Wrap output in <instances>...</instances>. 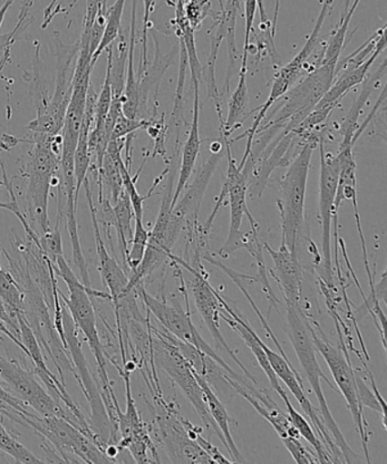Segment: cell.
<instances>
[{
	"label": "cell",
	"mask_w": 387,
	"mask_h": 464,
	"mask_svg": "<svg viewBox=\"0 0 387 464\" xmlns=\"http://www.w3.org/2000/svg\"><path fill=\"white\" fill-rule=\"evenodd\" d=\"M155 5L156 0H143L145 14H143L141 60L140 66H139L138 79L140 78L143 72L148 69V29H150V15L155 10Z\"/></svg>",
	"instance_id": "35"
},
{
	"label": "cell",
	"mask_w": 387,
	"mask_h": 464,
	"mask_svg": "<svg viewBox=\"0 0 387 464\" xmlns=\"http://www.w3.org/2000/svg\"><path fill=\"white\" fill-rule=\"evenodd\" d=\"M61 304L63 328H64L67 350H69L72 362H73L74 377L78 381L90 408H92V423L90 425H92L99 444L105 452V448L110 443L112 436L110 417H108L105 403H103L101 387L93 380L92 372H90L89 363L84 357L78 327H76L73 318H72L69 310L65 309L62 301Z\"/></svg>",
	"instance_id": "8"
},
{
	"label": "cell",
	"mask_w": 387,
	"mask_h": 464,
	"mask_svg": "<svg viewBox=\"0 0 387 464\" xmlns=\"http://www.w3.org/2000/svg\"><path fill=\"white\" fill-rule=\"evenodd\" d=\"M209 149L211 153H220L223 150V142L214 141L210 144Z\"/></svg>",
	"instance_id": "40"
},
{
	"label": "cell",
	"mask_w": 387,
	"mask_h": 464,
	"mask_svg": "<svg viewBox=\"0 0 387 464\" xmlns=\"http://www.w3.org/2000/svg\"><path fill=\"white\" fill-rule=\"evenodd\" d=\"M312 336L314 348L319 351V353L325 359L328 368H330L333 378H334L335 384L339 387L341 394L343 395L346 404H348L351 414H353L355 427L362 436L364 455H366L367 462L369 459L368 452V432L367 422L364 420L363 409L359 403L357 381H355V373L349 360L345 355L341 353V350L332 345L330 342L324 337L318 336L312 327Z\"/></svg>",
	"instance_id": "12"
},
{
	"label": "cell",
	"mask_w": 387,
	"mask_h": 464,
	"mask_svg": "<svg viewBox=\"0 0 387 464\" xmlns=\"http://www.w3.org/2000/svg\"><path fill=\"white\" fill-rule=\"evenodd\" d=\"M170 258L177 260L178 263L183 265L189 272L195 275L196 279L192 283V292L193 295H195L196 306L198 312L200 313L202 319H204V323L206 324L207 328H208L211 336H213L216 343H218V348L227 351L229 357H231L234 362H237V366L242 369L243 372H245V375L247 377V380H250L256 385L254 376L250 375L249 372L247 371V368L243 366L240 360L237 359L236 353H233L232 349L229 348V345L227 343V341H225L222 333H220L219 317L220 310H222L223 305V297L209 285L208 281H207L204 276V269L201 268L199 272V270L192 267V266L187 265L186 261L177 258V256H174L173 255H170L169 259Z\"/></svg>",
	"instance_id": "15"
},
{
	"label": "cell",
	"mask_w": 387,
	"mask_h": 464,
	"mask_svg": "<svg viewBox=\"0 0 387 464\" xmlns=\"http://www.w3.org/2000/svg\"><path fill=\"white\" fill-rule=\"evenodd\" d=\"M0 299L19 314H24V296L10 270L0 264Z\"/></svg>",
	"instance_id": "27"
},
{
	"label": "cell",
	"mask_w": 387,
	"mask_h": 464,
	"mask_svg": "<svg viewBox=\"0 0 387 464\" xmlns=\"http://www.w3.org/2000/svg\"><path fill=\"white\" fill-rule=\"evenodd\" d=\"M325 140H319L321 153V177H319V218L322 224V256L327 282L332 281V223L334 202L341 172L339 157L326 152Z\"/></svg>",
	"instance_id": "14"
},
{
	"label": "cell",
	"mask_w": 387,
	"mask_h": 464,
	"mask_svg": "<svg viewBox=\"0 0 387 464\" xmlns=\"http://www.w3.org/2000/svg\"><path fill=\"white\" fill-rule=\"evenodd\" d=\"M211 11L210 0H188L184 2V13L193 31L200 28Z\"/></svg>",
	"instance_id": "33"
},
{
	"label": "cell",
	"mask_w": 387,
	"mask_h": 464,
	"mask_svg": "<svg viewBox=\"0 0 387 464\" xmlns=\"http://www.w3.org/2000/svg\"><path fill=\"white\" fill-rule=\"evenodd\" d=\"M195 85V101H193V115L190 132H189L186 144L182 150L181 168H179V182L177 190L174 191L173 207L179 201V197L187 188L189 179H190L195 169L198 155L200 152L201 140L199 130L200 119V83H193Z\"/></svg>",
	"instance_id": "19"
},
{
	"label": "cell",
	"mask_w": 387,
	"mask_h": 464,
	"mask_svg": "<svg viewBox=\"0 0 387 464\" xmlns=\"http://www.w3.org/2000/svg\"><path fill=\"white\" fill-rule=\"evenodd\" d=\"M282 440L296 463H319L318 458L314 457L312 452H309L305 445L301 444L300 439H298V437L289 436Z\"/></svg>",
	"instance_id": "36"
},
{
	"label": "cell",
	"mask_w": 387,
	"mask_h": 464,
	"mask_svg": "<svg viewBox=\"0 0 387 464\" xmlns=\"http://www.w3.org/2000/svg\"><path fill=\"white\" fill-rule=\"evenodd\" d=\"M247 69H242L241 67L236 92H233L231 99H229L227 121L220 124V130H223L227 135L231 134L233 130H236L241 126L238 121H240L241 116L245 114L247 105Z\"/></svg>",
	"instance_id": "25"
},
{
	"label": "cell",
	"mask_w": 387,
	"mask_h": 464,
	"mask_svg": "<svg viewBox=\"0 0 387 464\" xmlns=\"http://www.w3.org/2000/svg\"><path fill=\"white\" fill-rule=\"evenodd\" d=\"M0 461H5V459H4L3 455H0Z\"/></svg>",
	"instance_id": "41"
},
{
	"label": "cell",
	"mask_w": 387,
	"mask_h": 464,
	"mask_svg": "<svg viewBox=\"0 0 387 464\" xmlns=\"http://www.w3.org/2000/svg\"><path fill=\"white\" fill-rule=\"evenodd\" d=\"M15 0H6L5 4L2 7H0V28H2L4 19H5L6 13L8 11V8H10L13 5V3H15Z\"/></svg>",
	"instance_id": "38"
},
{
	"label": "cell",
	"mask_w": 387,
	"mask_h": 464,
	"mask_svg": "<svg viewBox=\"0 0 387 464\" xmlns=\"http://www.w3.org/2000/svg\"><path fill=\"white\" fill-rule=\"evenodd\" d=\"M332 6V2L324 0L322 11L319 13L316 24H314V28L313 33L310 34L307 43L305 44L304 48L301 49L300 53L294 58V60L287 63L286 65L283 66L282 69L277 72L276 78H274L271 93H269L267 101L265 102L264 105L258 108L259 112L254 121V124H252L251 128L247 130L245 134H242L241 137L237 139V140H240L241 138L247 137L245 155H243V159L241 164L238 165V169H243V168H245L247 157H249L251 152V146L252 143H254L256 134L260 129V124H262L263 121L266 119L267 112L271 110V107L278 101V99L285 96V94L292 88V85L295 83V81L303 75L308 58L314 53V48H316L319 34H321L323 25L325 24L326 16Z\"/></svg>",
	"instance_id": "9"
},
{
	"label": "cell",
	"mask_w": 387,
	"mask_h": 464,
	"mask_svg": "<svg viewBox=\"0 0 387 464\" xmlns=\"http://www.w3.org/2000/svg\"><path fill=\"white\" fill-rule=\"evenodd\" d=\"M0 380L13 394L24 401L40 416H58L65 419L69 409L57 402L43 387L34 372H29L19 362L0 357Z\"/></svg>",
	"instance_id": "11"
},
{
	"label": "cell",
	"mask_w": 387,
	"mask_h": 464,
	"mask_svg": "<svg viewBox=\"0 0 387 464\" xmlns=\"http://www.w3.org/2000/svg\"><path fill=\"white\" fill-rule=\"evenodd\" d=\"M55 273L64 279L67 288H69V297L65 296L60 288H58V295L63 304L66 305V309L69 310L76 327L84 335L90 350L92 351L94 359H96L103 403L110 405L115 394L107 373L106 353L103 350L101 336H99L96 309H94L92 299L111 300V296L106 292L85 287L71 266L66 263L64 256L57 259Z\"/></svg>",
	"instance_id": "1"
},
{
	"label": "cell",
	"mask_w": 387,
	"mask_h": 464,
	"mask_svg": "<svg viewBox=\"0 0 387 464\" xmlns=\"http://www.w3.org/2000/svg\"><path fill=\"white\" fill-rule=\"evenodd\" d=\"M126 0H116L111 8H108L106 14V26L103 31L101 44L92 55V64H96L99 56L102 52L111 46L115 40L119 38L121 33V16H123Z\"/></svg>",
	"instance_id": "26"
},
{
	"label": "cell",
	"mask_w": 387,
	"mask_h": 464,
	"mask_svg": "<svg viewBox=\"0 0 387 464\" xmlns=\"http://www.w3.org/2000/svg\"><path fill=\"white\" fill-rule=\"evenodd\" d=\"M2 186H3V183H2V182H0V187H2Z\"/></svg>",
	"instance_id": "43"
},
{
	"label": "cell",
	"mask_w": 387,
	"mask_h": 464,
	"mask_svg": "<svg viewBox=\"0 0 387 464\" xmlns=\"http://www.w3.org/2000/svg\"><path fill=\"white\" fill-rule=\"evenodd\" d=\"M150 124V121L140 119H129L121 114L115 121L114 129H112L111 140L126 138L128 135L136 132L138 130L147 129Z\"/></svg>",
	"instance_id": "34"
},
{
	"label": "cell",
	"mask_w": 387,
	"mask_h": 464,
	"mask_svg": "<svg viewBox=\"0 0 387 464\" xmlns=\"http://www.w3.org/2000/svg\"><path fill=\"white\" fill-rule=\"evenodd\" d=\"M323 135H314L301 147L281 179L277 208L281 215L282 242L291 252H298V238L305 224V192L310 163L316 144Z\"/></svg>",
	"instance_id": "4"
},
{
	"label": "cell",
	"mask_w": 387,
	"mask_h": 464,
	"mask_svg": "<svg viewBox=\"0 0 387 464\" xmlns=\"http://www.w3.org/2000/svg\"><path fill=\"white\" fill-rule=\"evenodd\" d=\"M112 208H114L116 218L115 232L117 237H119L121 255L124 261L126 272V256H128L129 243H131L133 237L132 219L134 213L131 201H130L128 193L125 192L124 188L123 191L121 192L119 199H117L114 206H112Z\"/></svg>",
	"instance_id": "22"
},
{
	"label": "cell",
	"mask_w": 387,
	"mask_h": 464,
	"mask_svg": "<svg viewBox=\"0 0 387 464\" xmlns=\"http://www.w3.org/2000/svg\"><path fill=\"white\" fill-rule=\"evenodd\" d=\"M16 423L33 428L53 446L64 463H112L94 441L62 417L40 416L26 410Z\"/></svg>",
	"instance_id": "6"
},
{
	"label": "cell",
	"mask_w": 387,
	"mask_h": 464,
	"mask_svg": "<svg viewBox=\"0 0 387 464\" xmlns=\"http://www.w3.org/2000/svg\"><path fill=\"white\" fill-rule=\"evenodd\" d=\"M0 452L10 455L16 463H44L42 459L21 444L0 421Z\"/></svg>",
	"instance_id": "28"
},
{
	"label": "cell",
	"mask_w": 387,
	"mask_h": 464,
	"mask_svg": "<svg viewBox=\"0 0 387 464\" xmlns=\"http://www.w3.org/2000/svg\"><path fill=\"white\" fill-rule=\"evenodd\" d=\"M39 246L55 268L57 259L63 256L60 224L57 223L55 227L48 229L39 237Z\"/></svg>",
	"instance_id": "32"
},
{
	"label": "cell",
	"mask_w": 387,
	"mask_h": 464,
	"mask_svg": "<svg viewBox=\"0 0 387 464\" xmlns=\"http://www.w3.org/2000/svg\"><path fill=\"white\" fill-rule=\"evenodd\" d=\"M362 0H354L353 5H350L349 10L343 13L341 17L340 24L337 26L335 33L333 34L330 42H328L326 51L324 52L323 57L319 64H327L337 67L339 64L342 52H343L346 34L351 20H353L355 10Z\"/></svg>",
	"instance_id": "24"
},
{
	"label": "cell",
	"mask_w": 387,
	"mask_h": 464,
	"mask_svg": "<svg viewBox=\"0 0 387 464\" xmlns=\"http://www.w3.org/2000/svg\"><path fill=\"white\" fill-rule=\"evenodd\" d=\"M136 295L141 297L143 304L148 308V312L154 314L157 321L160 323V325L169 333L170 335L177 337L178 340L196 346L201 353L208 355L211 359H214L216 362L222 366L229 372V375L233 377V380L241 382L245 380L242 376L237 375L218 353H215L213 348L202 339L199 331L193 325L190 314L184 312L181 308H175V306L166 304L164 301L156 299L151 296L150 293H147L143 284L134 288Z\"/></svg>",
	"instance_id": "10"
},
{
	"label": "cell",
	"mask_w": 387,
	"mask_h": 464,
	"mask_svg": "<svg viewBox=\"0 0 387 464\" xmlns=\"http://www.w3.org/2000/svg\"><path fill=\"white\" fill-rule=\"evenodd\" d=\"M157 437L172 463H214L208 454L189 435L182 418L172 413L157 418Z\"/></svg>",
	"instance_id": "16"
},
{
	"label": "cell",
	"mask_w": 387,
	"mask_h": 464,
	"mask_svg": "<svg viewBox=\"0 0 387 464\" xmlns=\"http://www.w3.org/2000/svg\"><path fill=\"white\" fill-rule=\"evenodd\" d=\"M137 4L138 0H132L128 65H126L128 72H126L125 88L123 96H121L123 114L129 117V119H139V112H140V82H139L136 72H134V51H136L137 39Z\"/></svg>",
	"instance_id": "20"
},
{
	"label": "cell",
	"mask_w": 387,
	"mask_h": 464,
	"mask_svg": "<svg viewBox=\"0 0 387 464\" xmlns=\"http://www.w3.org/2000/svg\"><path fill=\"white\" fill-rule=\"evenodd\" d=\"M281 0H276V8H274V19L272 24V34L273 37L276 38V26L278 20V12H280Z\"/></svg>",
	"instance_id": "37"
},
{
	"label": "cell",
	"mask_w": 387,
	"mask_h": 464,
	"mask_svg": "<svg viewBox=\"0 0 387 464\" xmlns=\"http://www.w3.org/2000/svg\"><path fill=\"white\" fill-rule=\"evenodd\" d=\"M10 57H11V46H7L5 53H4L2 61H0V73H2L4 66L6 65V63L8 62V60H10Z\"/></svg>",
	"instance_id": "39"
},
{
	"label": "cell",
	"mask_w": 387,
	"mask_h": 464,
	"mask_svg": "<svg viewBox=\"0 0 387 464\" xmlns=\"http://www.w3.org/2000/svg\"><path fill=\"white\" fill-rule=\"evenodd\" d=\"M282 400L285 401V407L287 409V417H289L292 426H294L296 431L299 432L300 437H303L308 441L310 445L314 449V452L317 453L319 463H332L333 459L330 452H328L326 446L323 444V441L319 440L316 432L314 431L313 427L309 425L307 419L303 414L296 411L294 405H292L289 396L287 394L282 396Z\"/></svg>",
	"instance_id": "23"
},
{
	"label": "cell",
	"mask_w": 387,
	"mask_h": 464,
	"mask_svg": "<svg viewBox=\"0 0 387 464\" xmlns=\"http://www.w3.org/2000/svg\"><path fill=\"white\" fill-rule=\"evenodd\" d=\"M30 409L24 401L13 394L11 390L0 382V421L10 420L15 422V419L21 412Z\"/></svg>",
	"instance_id": "31"
},
{
	"label": "cell",
	"mask_w": 387,
	"mask_h": 464,
	"mask_svg": "<svg viewBox=\"0 0 387 464\" xmlns=\"http://www.w3.org/2000/svg\"><path fill=\"white\" fill-rule=\"evenodd\" d=\"M274 261L273 276L280 284L286 304H300L303 291V268L298 255L289 250L282 242L278 250H274L267 243L264 245Z\"/></svg>",
	"instance_id": "18"
},
{
	"label": "cell",
	"mask_w": 387,
	"mask_h": 464,
	"mask_svg": "<svg viewBox=\"0 0 387 464\" xmlns=\"http://www.w3.org/2000/svg\"><path fill=\"white\" fill-rule=\"evenodd\" d=\"M220 160H222V153H211L209 159L198 169L195 179L189 184L182 199L173 207L168 227V238H166V245L170 251L183 229H189L198 225L202 200H204L207 188L218 168Z\"/></svg>",
	"instance_id": "13"
},
{
	"label": "cell",
	"mask_w": 387,
	"mask_h": 464,
	"mask_svg": "<svg viewBox=\"0 0 387 464\" xmlns=\"http://www.w3.org/2000/svg\"><path fill=\"white\" fill-rule=\"evenodd\" d=\"M155 336H151L152 362L160 368V371L169 378L170 381L181 389L182 393L190 401L192 407L199 414L202 422L207 430H213L220 441L227 449L222 432L216 426L207 408L204 391H202L196 373L190 364L179 353L177 345L169 340L168 332L154 330Z\"/></svg>",
	"instance_id": "7"
},
{
	"label": "cell",
	"mask_w": 387,
	"mask_h": 464,
	"mask_svg": "<svg viewBox=\"0 0 387 464\" xmlns=\"http://www.w3.org/2000/svg\"><path fill=\"white\" fill-rule=\"evenodd\" d=\"M286 314L291 343L294 346L296 357L299 359L301 368H303L305 375L307 377L314 395H316L319 409H321L323 423L325 425L328 434L331 435L337 448L340 449L342 455H343L344 463L358 462L359 457L357 453L350 448L343 432L341 431L335 419L333 418L325 395H324L321 380H325L331 387L333 385L325 373L323 372L321 366H319L316 348H314L312 336V326H310L308 319L305 317L300 304H286Z\"/></svg>",
	"instance_id": "2"
},
{
	"label": "cell",
	"mask_w": 387,
	"mask_h": 464,
	"mask_svg": "<svg viewBox=\"0 0 387 464\" xmlns=\"http://www.w3.org/2000/svg\"><path fill=\"white\" fill-rule=\"evenodd\" d=\"M195 373L202 391H204L207 408H208L210 416L213 418L216 426L218 427L219 431L222 432L228 454L231 455L233 462L245 463V459H243L240 450H238L237 446L236 445V441L233 440L231 427H229V423L234 422V419L229 417L222 401L219 400L218 394H216L213 389H211L205 378L198 375L197 372Z\"/></svg>",
	"instance_id": "21"
},
{
	"label": "cell",
	"mask_w": 387,
	"mask_h": 464,
	"mask_svg": "<svg viewBox=\"0 0 387 464\" xmlns=\"http://www.w3.org/2000/svg\"><path fill=\"white\" fill-rule=\"evenodd\" d=\"M220 137H222V142L227 156V178H225L222 190H220L218 201H216L214 210L211 211L207 222L201 225L200 229L202 233L209 236L215 218L224 206L225 198L228 197L229 206H231V223H229L227 241L225 242L222 249L218 252V255L222 256V258H228L233 252L247 249V246H249L251 234L241 232L243 218L247 216V219H249L252 233L258 234L259 227L247 206V178L245 173L237 168L236 160H233L231 141L227 139L228 135L225 134L223 130H220Z\"/></svg>",
	"instance_id": "5"
},
{
	"label": "cell",
	"mask_w": 387,
	"mask_h": 464,
	"mask_svg": "<svg viewBox=\"0 0 387 464\" xmlns=\"http://www.w3.org/2000/svg\"><path fill=\"white\" fill-rule=\"evenodd\" d=\"M136 219V227H134L131 240V249L126 256V273L130 274L136 269L141 263L143 256L147 249L148 240H150V231L145 227L143 219Z\"/></svg>",
	"instance_id": "29"
},
{
	"label": "cell",
	"mask_w": 387,
	"mask_h": 464,
	"mask_svg": "<svg viewBox=\"0 0 387 464\" xmlns=\"http://www.w3.org/2000/svg\"><path fill=\"white\" fill-rule=\"evenodd\" d=\"M97 178L98 181L102 183V186L108 188L111 192V202L115 204L121 192L123 191V179H121L119 166L111 159L108 153L103 157L102 168L97 172Z\"/></svg>",
	"instance_id": "30"
},
{
	"label": "cell",
	"mask_w": 387,
	"mask_h": 464,
	"mask_svg": "<svg viewBox=\"0 0 387 464\" xmlns=\"http://www.w3.org/2000/svg\"><path fill=\"white\" fill-rule=\"evenodd\" d=\"M170 3H172V4H173V3H174V0H170Z\"/></svg>",
	"instance_id": "42"
},
{
	"label": "cell",
	"mask_w": 387,
	"mask_h": 464,
	"mask_svg": "<svg viewBox=\"0 0 387 464\" xmlns=\"http://www.w3.org/2000/svg\"><path fill=\"white\" fill-rule=\"evenodd\" d=\"M82 187L85 191V197H87L90 214H92L94 238H96L99 273H101L103 285L107 287L111 304L116 306L119 304L120 300L125 296V290L129 284V275L121 267L114 256L110 255L105 242H103L101 225H99L97 218V209L93 205L92 188H90L88 178L84 179Z\"/></svg>",
	"instance_id": "17"
},
{
	"label": "cell",
	"mask_w": 387,
	"mask_h": 464,
	"mask_svg": "<svg viewBox=\"0 0 387 464\" xmlns=\"http://www.w3.org/2000/svg\"><path fill=\"white\" fill-rule=\"evenodd\" d=\"M53 135L34 133L25 143H33L28 163L24 165V177L28 182V222L38 236L51 229L48 218V196L53 179L60 169L61 156L53 151Z\"/></svg>",
	"instance_id": "3"
}]
</instances>
